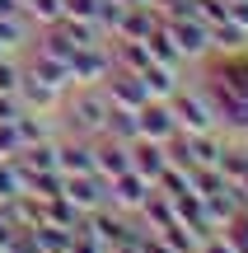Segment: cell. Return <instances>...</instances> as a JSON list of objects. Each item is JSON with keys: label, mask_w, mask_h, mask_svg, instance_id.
Listing matches in <instances>:
<instances>
[{"label": "cell", "mask_w": 248, "mask_h": 253, "mask_svg": "<svg viewBox=\"0 0 248 253\" xmlns=\"http://www.w3.org/2000/svg\"><path fill=\"white\" fill-rule=\"evenodd\" d=\"M112 207H145V197H150V178H141V173H117L112 178Z\"/></svg>", "instance_id": "9c48e42d"}, {"label": "cell", "mask_w": 248, "mask_h": 253, "mask_svg": "<svg viewBox=\"0 0 248 253\" xmlns=\"http://www.w3.org/2000/svg\"><path fill=\"white\" fill-rule=\"evenodd\" d=\"M164 28H169V38H174L178 56H202V52H206V42H211V28H202L192 14L164 19Z\"/></svg>", "instance_id": "3957f363"}, {"label": "cell", "mask_w": 248, "mask_h": 253, "mask_svg": "<svg viewBox=\"0 0 248 253\" xmlns=\"http://www.w3.org/2000/svg\"><path fill=\"white\" fill-rule=\"evenodd\" d=\"M108 99H112V108H131L136 113L141 103H145V84H141V75H131V71H108Z\"/></svg>", "instance_id": "52a82bcc"}, {"label": "cell", "mask_w": 248, "mask_h": 253, "mask_svg": "<svg viewBox=\"0 0 248 253\" xmlns=\"http://www.w3.org/2000/svg\"><path fill=\"white\" fill-rule=\"evenodd\" d=\"M136 126H141V136H150V141H169V136L178 131L164 99H145V103H141V108H136Z\"/></svg>", "instance_id": "8992f818"}, {"label": "cell", "mask_w": 248, "mask_h": 253, "mask_svg": "<svg viewBox=\"0 0 248 253\" xmlns=\"http://www.w3.org/2000/svg\"><path fill=\"white\" fill-rule=\"evenodd\" d=\"M56 169L66 173H94V141L75 136V141H56Z\"/></svg>", "instance_id": "ba28073f"}, {"label": "cell", "mask_w": 248, "mask_h": 253, "mask_svg": "<svg viewBox=\"0 0 248 253\" xmlns=\"http://www.w3.org/2000/svg\"><path fill=\"white\" fill-rule=\"evenodd\" d=\"M169 113H174L178 131H215V108H211V99H206V89L187 94L183 84H178L174 99H169Z\"/></svg>", "instance_id": "7a4b0ae2"}, {"label": "cell", "mask_w": 248, "mask_h": 253, "mask_svg": "<svg viewBox=\"0 0 248 253\" xmlns=\"http://www.w3.org/2000/svg\"><path fill=\"white\" fill-rule=\"evenodd\" d=\"M19 89V66L9 56H0V94H14Z\"/></svg>", "instance_id": "8fae6325"}, {"label": "cell", "mask_w": 248, "mask_h": 253, "mask_svg": "<svg viewBox=\"0 0 248 253\" xmlns=\"http://www.w3.org/2000/svg\"><path fill=\"white\" fill-rule=\"evenodd\" d=\"M131 169V150L112 136H94V173L99 178H117V173Z\"/></svg>", "instance_id": "5b68a950"}, {"label": "cell", "mask_w": 248, "mask_h": 253, "mask_svg": "<svg viewBox=\"0 0 248 253\" xmlns=\"http://www.w3.org/2000/svg\"><path fill=\"white\" fill-rule=\"evenodd\" d=\"M141 84H145V99H174V89H178V75H174V66H159V61H150L145 71H141Z\"/></svg>", "instance_id": "30bf717a"}, {"label": "cell", "mask_w": 248, "mask_h": 253, "mask_svg": "<svg viewBox=\"0 0 248 253\" xmlns=\"http://www.w3.org/2000/svg\"><path fill=\"white\" fill-rule=\"evenodd\" d=\"M127 150H131V173H141V178H150V183H155L159 173H164V164H169L164 141H150V136H136Z\"/></svg>", "instance_id": "277c9868"}, {"label": "cell", "mask_w": 248, "mask_h": 253, "mask_svg": "<svg viewBox=\"0 0 248 253\" xmlns=\"http://www.w3.org/2000/svg\"><path fill=\"white\" fill-rule=\"evenodd\" d=\"M108 89H99V84H84L80 94L71 99V108H66V126H71V136H84V141H94V136H103V122H108Z\"/></svg>", "instance_id": "6da1fadb"}]
</instances>
